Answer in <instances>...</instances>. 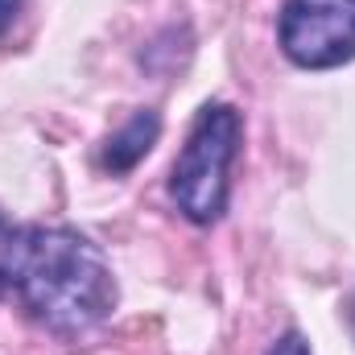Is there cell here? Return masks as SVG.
I'll use <instances>...</instances> for the list:
<instances>
[{
	"instance_id": "cell-1",
	"label": "cell",
	"mask_w": 355,
	"mask_h": 355,
	"mask_svg": "<svg viewBox=\"0 0 355 355\" xmlns=\"http://www.w3.org/2000/svg\"><path fill=\"white\" fill-rule=\"evenodd\" d=\"M0 265L29 318L62 339L103 327L120 302L99 244L62 223H21L0 211Z\"/></svg>"
},
{
	"instance_id": "cell-2",
	"label": "cell",
	"mask_w": 355,
	"mask_h": 355,
	"mask_svg": "<svg viewBox=\"0 0 355 355\" xmlns=\"http://www.w3.org/2000/svg\"><path fill=\"white\" fill-rule=\"evenodd\" d=\"M240 141H244L240 107L219 99L198 107L186 145L170 170V198L182 211V219H190L194 227H211L223 219L232 202V166L240 157Z\"/></svg>"
},
{
	"instance_id": "cell-3",
	"label": "cell",
	"mask_w": 355,
	"mask_h": 355,
	"mask_svg": "<svg viewBox=\"0 0 355 355\" xmlns=\"http://www.w3.org/2000/svg\"><path fill=\"white\" fill-rule=\"evenodd\" d=\"M277 46L302 71H335L355 62V0H285Z\"/></svg>"
},
{
	"instance_id": "cell-4",
	"label": "cell",
	"mask_w": 355,
	"mask_h": 355,
	"mask_svg": "<svg viewBox=\"0 0 355 355\" xmlns=\"http://www.w3.org/2000/svg\"><path fill=\"white\" fill-rule=\"evenodd\" d=\"M157 137H162V112H157V107H137V112L103 141L99 166L116 178L128 174V170H137V166L153 153Z\"/></svg>"
},
{
	"instance_id": "cell-5",
	"label": "cell",
	"mask_w": 355,
	"mask_h": 355,
	"mask_svg": "<svg viewBox=\"0 0 355 355\" xmlns=\"http://www.w3.org/2000/svg\"><path fill=\"white\" fill-rule=\"evenodd\" d=\"M265 355H314V352H310V339L302 331H285V335L272 339V347Z\"/></svg>"
},
{
	"instance_id": "cell-6",
	"label": "cell",
	"mask_w": 355,
	"mask_h": 355,
	"mask_svg": "<svg viewBox=\"0 0 355 355\" xmlns=\"http://www.w3.org/2000/svg\"><path fill=\"white\" fill-rule=\"evenodd\" d=\"M21 4H25V0H0V33H4V29H8V25L17 21Z\"/></svg>"
},
{
	"instance_id": "cell-7",
	"label": "cell",
	"mask_w": 355,
	"mask_h": 355,
	"mask_svg": "<svg viewBox=\"0 0 355 355\" xmlns=\"http://www.w3.org/2000/svg\"><path fill=\"white\" fill-rule=\"evenodd\" d=\"M8 293H12V281H8V268L0 265V302H4Z\"/></svg>"
},
{
	"instance_id": "cell-8",
	"label": "cell",
	"mask_w": 355,
	"mask_h": 355,
	"mask_svg": "<svg viewBox=\"0 0 355 355\" xmlns=\"http://www.w3.org/2000/svg\"><path fill=\"white\" fill-rule=\"evenodd\" d=\"M347 327H352V339H355V293H352V302H347Z\"/></svg>"
}]
</instances>
